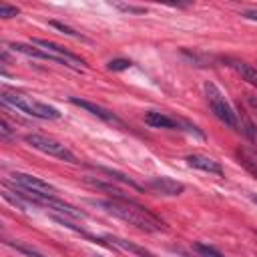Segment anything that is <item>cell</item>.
<instances>
[{"label":"cell","instance_id":"6da1fadb","mask_svg":"<svg viewBox=\"0 0 257 257\" xmlns=\"http://www.w3.org/2000/svg\"><path fill=\"white\" fill-rule=\"evenodd\" d=\"M90 205L94 207H100L102 211L135 225L137 229H143V231H151V233H159V231H167V225L155 215L151 213L147 207L139 205L137 201L128 199V201H118V199H104V201H96V199H90L88 201Z\"/></svg>","mask_w":257,"mask_h":257},{"label":"cell","instance_id":"7a4b0ae2","mask_svg":"<svg viewBox=\"0 0 257 257\" xmlns=\"http://www.w3.org/2000/svg\"><path fill=\"white\" fill-rule=\"evenodd\" d=\"M0 98H2L4 104L12 106V108H16V110H20V112H24V114H30V116L46 118V120H56V118H60V112H58L54 106L44 104V102H40V100H34V98H30V96L4 90V92L0 94Z\"/></svg>","mask_w":257,"mask_h":257},{"label":"cell","instance_id":"3957f363","mask_svg":"<svg viewBox=\"0 0 257 257\" xmlns=\"http://www.w3.org/2000/svg\"><path fill=\"white\" fill-rule=\"evenodd\" d=\"M203 88H205V96H207L209 108L217 116V120H221L229 128H239V114L233 110V106L223 96V92L219 90V86L213 84V82H205Z\"/></svg>","mask_w":257,"mask_h":257},{"label":"cell","instance_id":"277c9868","mask_svg":"<svg viewBox=\"0 0 257 257\" xmlns=\"http://www.w3.org/2000/svg\"><path fill=\"white\" fill-rule=\"evenodd\" d=\"M24 143L30 145L32 149L48 155V157H54L58 161H64V163H78V159L74 157V153L70 149H66L62 143L50 139V137H44V135H38V133H28L24 135Z\"/></svg>","mask_w":257,"mask_h":257},{"label":"cell","instance_id":"5b68a950","mask_svg":"<svg viewBox=\"0 0 257 257\" xmlns=\"http://www.w3.org/2000/svg\"><path fill=\"white\" fill-rule=\"evenodd\" d=\"M30 44H34V46L42 48L44 52H48V54L56 56V58H58V62H60L62 66H66V68L80 70V68H84V66H86L84 58H80L78 54L70 52L68 48H64V46H60V44H56V42H52V40H46V38H32V40H30Z\"/></svg>","mask_w":257,"mask_h":257},{"label":"cell","instance_id":"8992f818","mask_svg":"<svg viewBox=\"0 0 257 257\" xmlns=\"http://www.w3.org/2000/svg\"><path fill=\"white\" fill-rule=\"evenodd\" d=\"M68 100H70L74 106H80V108L88 110L90 114H94L96 118H100V120H104V122H108V124H114V126H118V128H128L112 110H108V108H104V106H100V104H94V102H90V100L76 98V96H70Z\"/></svg>","mask_w":257,"mask_h":257},{"label":"cell","instance_id":"52a82bcc","mask_svg":"<svg viewBox=\"0 0 257 257\" xmlns=\"http://www.w3.org/2000/svg\"><path fill=\"white\" fill-rule=\"evenodd\" d=\"M10 179H12V183L20 185L26 191L40 193V195H56V189L50 183L42 181L40 177H34V175H28V173H12Z\"/></svg>","mask_w":257,"mask_h":257},{"label":"cell","instance_id":"ba28073f","mask_svg":"<svg viewBox=\"0 0 257 257\" xmlns=\"http://www.w3.org/2000/svg\"><path fill=\"white\" fill-rule=\"evenodd\" d=\"M187 165L193 167V169H199L203 173H209V175H217V177H223V167L219 161L207 157V155H201V153H193L187 157Z\"/></svg>","mask_w":257,"mask_h":257},{"label":"cell","instance_id":"9c48e42d","mask_svg":"<svg viewBox=\"0 0 257 257\" xmlns=\"http://www.w3.org/2000/svg\"><path fill=\"white\" fill-rule=\"evenodd\" d=\"M149 189H153L159 195H167V197H177L185 191V185L179 181H173L169 177H155L149 181Z\"/></svg>","mask_w":257,"mask_h":257},{"label":"cell","instance_id":"30bf717a","mask_svg":"<svg viewBox=\"0 0 257 257\" xmlns=\"http://www.w3.org/2000/svg\"><path fill=\"white\" fill-rule=\"evenodd\" d=\"M225 64L229 68H233L239 76H243L249 84H253L257 88V66L245 62V60H237V58H225Z\"/></svg>","mask_w":257,"mask_h":257},{"label":"cell","instance_id":"8fae6325","mask_svg":"<svg viewBox=\"0 0 257 257\" xmlns=\"http://www.w3.org/2000/svg\"><path fill=\"white\" fill-rule=\"evenodd\" d=\"M145 122L153 128H179V120L165 114V112H159V110H149L145 114Z\"/></svg>","mask_w":257,"mask_h":257},{"label":"cell","instance_id":"7c38bea8","mask_svg":"<svg viewBox=\"0 0 257 257\" xmlns=\"http://www.w3.org/2000/svg\"><path fill=\"white\" fill-rule=\"evenodd\" d=\"M10 48H12V50H16V52H22V54H26V56H32V58H40V60H50V62H56V64H60L56 56H52V54L44 52L42 48H38V46H34V44H24V42H12V44H10Z\"/></svg>","mask_w":257,"mask_h":257},{"label":"cell","instance_id":"4fadbf2b","mask_svg":"<svg viewBox=\"0 0 257 257\" xmlns=\"http://www.w3.org/2000/svg\"><path fill=\"white\" fill-rule=\"evenodd\" d=\"M96 171H100V173H104L110 181L114 179V181H120V183H124V185H128V187H133V189H137V191H143V185H139L137 181H133L131 177H126L124 173H118L116 169H110V167H94Z\"/></svg>","mask_w":257,"mask_h":257},{"label":"cell","instance_id":"5bb4252c","mask_svg":"<svg viewBox=\"0 0 257 257\" xmlns=\"http://www.w3.org/2000/svg\"><path fill=\"white\" fill-rule=\"evenodd\" d=\"M237 157H239V161H241V165L253 175V177H257V161L253 159V157H249L245 151H239L237 153Z\"/></svg>","mask_w":257,"mask_h":257},{"label":"cell","instance_id":"9a60e30c","mask_svg":"<svg viewBox=\"0 0 257 257\" xmlns=\"http://www.w3.org/2000/svg\"><path fill=\"white\" fill-rule=\"evenodd\" d=\"M50 26H54L56 30H60V32H64V34H68V36H72V38H78V40H86L78 30H74V28H70V26H66V24H62V22H58V20H52L50 22Z\"/></svg>","mask_w":257,"mask_h":257},{"label":"cell","instance_id":"2e32d148","mask_svg":"<svg viewBox=\"0 0 257 257\" xmlns=\"http://www.w3.org/2000/svg\"><path fill=\"white\" fill-rule=\"evenodd\" d=\"M110 6L122 10V12H128V14H145L147 8L145 6H135V4H122V2H110Z\"/></svg>","mask_w":257,"mask_h":257},{"label":"cell","instance_id":"e0dca14e","mask_svg":"<svg viewBox=\"0 0 257 257\" xmlns=\"http://www.w3.org/2000/svg\"><path fill=\"white\" fill-rule=\"evenodd\" d=\"M195 251H197L201 257H223V253H221V251H217L215 247L203 245V243H197V245H195Z\"/></svg>","mask_w":257,"mask_h":257},{"label":"cell","instance_id":"ac0fdd59","mask_svg":"<svg viewBox=\"0 0 257 257\" xmlns=\"http://www.w3.org/2000/svg\"><path fill=\"white\" fill-rule=\"evenodd\" d=\"M128 66H131V60H126V58H114V60H110V62L106 64V68H108V70H112V72L126 70Z\"/></svg>","mask_w":257,"mask_h":257},{"label":"cell","instance_id":"d6986e66","mask_svg":"<svg viewBox=\"0 0 257 257\" xmlns=\"http://www.w3.org/2000/svg\"><path fill=\"white\" fill-rule=\"evenodd\" d=\"M18 14H20L18 6H10L6 2H0V16L2 18H12V16H18Z\"/></svg>","mask_w":257,"mask_h":257},{"label":"cell","instance_id":"ffe728a7","mask_svg":"<svg viewBox=\"0 0 257 257\" xmlns=\"http://www.w3.org/2000/svg\"><path fill=\"white\" fill-rule=\"evenodd\" d=\"M12 247H14L16 251H20V253H26V255H30V257H44V255H40L36 249H32V247H26V245H20V243H12Z\"/></svg>","mask_w":257,"mask_h":257},{"label":"cell","instance_id":"44dd1931","mask_svg":"<svg viewBox=\"0 0 257 257\" xmlns=\"http://www.w3.org/2000/svg\"><path fill=\"white\" fill-rule=\"evenodd\" d=\"M0 137L4 139V141H10V139H14V133H12V128L8 126V122L2 118L0 120Z\"/></svg>","mask_w":257,"mask_h":257},{"label":"cell","instance_id":"7402d4cb","mask_svg":"<svg viewBox=\"0 0 257 257\" xmlns=\"http://www.w3.org/2000/svg\"><path fill=\"white\" fill-rule=\"evenodd\" d=\"M243 16H245L247 20H255V22H257V10H245Z\"/></svg>","mask_w":257,"mask_h":257},{"label":"cell","instance_id":"603a6c76","mask_svg":"<svg viewBox=\"0 0 257 257\" xmlns=\"http://www.w3.org/2000/svg\"><path fill=\"white\" fill-rule=\"evenodd\" d=\"M251 201H253V203H257V195H251Z\"/></svg>","mask_w":257,"mask_h":257},{"label":"cell","instance_id":"cb8c5ba5","mask_svg":"<svg viewBox=\"0 0 257 257\" xmlns=\"http://www.w3.org/2000/svg\"><path fill=\"white\" fill-rule=\"evenodd\" d=\"M90 257H102V255H98V253H92V255H90Z\"/></svg>","mask_w":257,"mask_h":257}]
</instances>
